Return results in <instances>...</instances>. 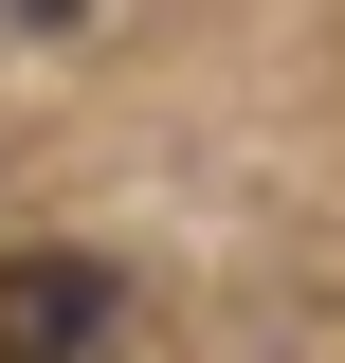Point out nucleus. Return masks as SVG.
Masks as SVG:
<instances>
[{
	"mask_svg": "<svg viewBox=\"0 0 345 363\" xmlns=\"http://www.w3.org/2000/svg\"><path fill=\"white\" fill-rule=\"evenodd\" d=\"M109 327V272L91 255H0V363H73Z\"/></svg>",
	"mask_w": 345,
	"mask_h": 363,
	"instance_id": "nucleus-1",
	"label": "nucleus"
}]
</instances>
